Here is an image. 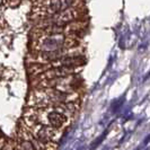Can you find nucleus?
<instances>
[{
    "instance_id": "nucleus-1",
    "label": "nucleus",
    "mask_w": 150,
    "mask_h": 150,
    "mask_svg": "<svg viewBox=\"0 0 150 150\" xmlns=\"http://www.w3.org/2000/svg\"><path fill=\"white\" fill-rule=\"evenodd\" d=\"M68 40L63 34H47L44 38H40L38 47L42 51H55L66 49Z\"/></svg>"
},
{
    "instance_id": "nucleus-2",
    "label": "nucleus",
    "mask_w": 150,
    "mask_h": 150,
    "mask_svg": "<svg viewBox=\"0 0 150 150\" xmlns=\"http://www.w3.org/2000/svg\"><path fill=\"white\" fill-rule=\"evenodd\" d=\"M78 10L75 8H68L66 10H62L60 13L47 16L45 24L47 25H67L69 23L74 22L78 18Z\"/></svg>"
},
{
    "instance_id": "nucleus-3",
    "label": "nucleus",
    "mask_w": 150,
    "mask_h": 150,
    "mask_svg": "<svg viewBox=\"0 0 150 150\" xmlns=\"http://www.w3.org/2000/svg\"><path fill=\"white\" fill-rule=\"evenodd\" d=\"M74 0H44L41 10L43 14L50 16L70 8Z\"/></svg>"
},
{
    "instance_id": "nucleus-4",
    "label": "nucleus",
    "mask_w": 150,
    "mask_h": 150,
    "mask_svg": "<svg viewBox=\"0 0 150 150\" xmlns=\"http://www.w3.org/2000/svg\"><path fill=\"white\" fill-rule=\"evenodd\" d=\"M47 121H49V124L52 128H61L66 123L67 117L62 113L53 111V112H50L47 114Z\"/></svg>"
},
{
    "instance_id": "nucleus-5",
    "label": "nucleus",
    "mask_w": 150,
    "mask_h": 150,
    "mask_svg": "<svg viewBox=\"0 0 150 150\" xmlns=\"http://www.w3.org/2000/svg\"><path fill=\"white\" fill-rule=\"evenodd\" d=\"M53 135H54V128L52 127H43L41 130H38V140H41L43 142H47V141L52 140Z\"/></svg>"
},
{
    "instance_id": "nucleus-6",
    "label": "nucleus",
    "mask_w": 150,
    "mask_h": 150,
    "mask_svg": "<svg viewBox=\"0 0 150 150\" xmlns=\"http://www.w3.org/2000/svg\"><path fill=\"white\" fill-rule=\"evenodd\" d=\"M47 97L53 103H64L67 100V94L60 90H50L47 93Z\"/></svg>"
},
{
    "instance_id": "nucleus-7",
    "label": "nucleus",
    "mask_w": 150,
    "mask_h": 150,
    "mask_svg": "<svg viewBox=\"0 0 150 150\" xmlns=\"http://www.w3.org/2000/svg\"><path fill=\"white\" fill-rule=\"evenodd\" d=\"M19 150H36L34 144L30 142V141H23L21 147H19Z\"/></svg>"
}]
</instances>
